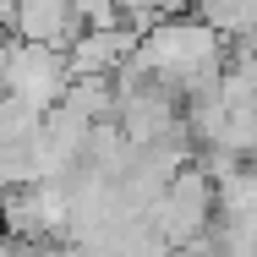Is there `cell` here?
<instances>
[{"mask_svg": "<svg viewBox=\"0 0 257 257\" xmlns=\"http://www.w3.org/2000/svg\"><path fill=\"white\" fill-rule=\"evenodd\" d=\"M143 230L154 235L164 252H181L186 241L208 235V230H213V181H208L197 164L175 170V175L159 186V197L143 208Z\"/></svg>", "mask_w": 257, "mask_h": 257, "instance_id": "6da1fadb", "label": "cell"}, {"mask_svg": "<svg viewBox=\"0 0 257 257\" xmlns=\"http://www.w3.org/2000/svg\"><path fill=\"white\" fill-rule=\"evenodd\" d=\"M66 60L60 50H44V44H17L11 39V55H6V71H0V88L11 99L33 104V109H55L60 93H66Z\"/></svg>", "mask_w": 257, "mask_h": 257, "instance_id": "7a4b0ae2", "label": "cell"}, {"mask_svg": "<svg viewBox=\"0 0 257 257\" xmlns=\"http://www.w3.org/2000/svg\"><path fill=\"white\" fill-rule=\"evenodd\" d=\"M192 11L208 33H219L230 44H241L252 33V0H192Z\"/></svg>", "mask_w": 257, "mask_h": 257, "instance_id": "5b68a950", "label": "cell"}, {"mask_svg": "<svg viewBox=\"0 0 257 257\" xmlns=\"http://www.w3.org/2000/svg\"><path fill=\"white\" fill-rule=\"evenodd\" d=\"M132 50H137V33L115 17V22H99V28H82L60 50V60H66V77H115L132 60Z\"/></svg>", "mask_w": 257, "mask_h": 257, "instance_id": "3957f363", "label": "cell"}, {"mask_svg": "<svg viewBox=\"0 0 257 257\" xmlns=\"http://www.w3.org/2000/svg\"><path fill=\"white\" fill-rule=\"evenodd\" d=\"M6 33H11L17 44L66 50V44L82 33V22H77V11H71L66 0H17L11 17H6Z\"/></svg>", "mask_w": 257, "mask_h": 257, "instance_id": "277c9868", "label": "cell"}]
</instances>
